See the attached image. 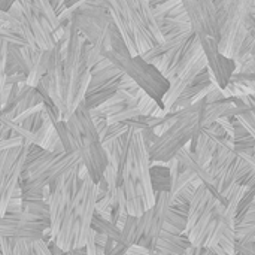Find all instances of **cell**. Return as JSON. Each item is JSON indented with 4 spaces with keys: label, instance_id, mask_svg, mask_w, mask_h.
I'll return each mask as SVG.
<instances>
[{
    "label": "cell",
    "instance_id": "cell-1",
    "mask_svg": "<svg viewBox=\"0 0 255 255\" xmlns=\"http://www.w3.org/2000/svg\"><path fill=\"white\" fill-rule=\"evenodd\" d=\"M64 121L70 133L73 149L79 154L81 163L85 166L88 176L97 182L103 175L108 158L100 142V134L93 124L90 109L81 102L73 114Z\"/></svg>",
    "mask_w": 255,
    "mask_h": 255
},
{
    "label": "cell",
    "instance_id": "cell-2",
    "mask_svg": "<svg viewBox=\"0 0 255 255\" xmlns=\"http://www.w3.org/2000/svg\"><path fill=\"white\" fill-rule=\"evenodd\" d=\"M205 99L191 103L187 108L178 109L176 121L161 133L149 146L148 154L151 161H167L176 155V152L185 145L191 143V149L194 146L196 137L202 127V112L205 106Z\"/></svg>",
    "mask_w": 255,
    "mask_h": 255
},
{
    "label": "cell",
    "instance_id": "cell-3",
    "mask_svg": "<svg viewBox=\"0 0 255 255\" xmlns=\"http://www.w3.org/2000/svg\"><path fill=\"white\" fill-rule=\"evenodd\" d=\"M218 10V49L232 58L250 31H255L254 15L245 0H214Z\"/></svg>",
    "mask_w": 255,
    "mask_h": 255
},
{
    "label": "cell",
    "instance_id": "cell-4",
    "mask_svg": "<svg viewBox=\"0 0 255 255\" xmlns=\"http://www.w3.org/2000/svg\"><path fill=\"white\" fill-rule=\"evenodd\" d=\"M103 55L123 73H127L146 94L155 99L158 103L169 88V81L160 73V70L151 63L145 61L140 55H130V52H117L112 48L103 52Z\"/></svg>",
    "mask_w": 255,
    "mask_h": 255
},
{
    "label": "cell",
    "instance_id": "cell-5",
    "mask_svg": "<svg viewBox=\"0 0 255 255\" xmlns=\"http://www.w3.org/2000/svg\"><path fill=\"white\" fill-rule=\"evenodd\" d=\"M85 39L76 30V27L70 21V39L66 51L61 54L63 57V99H64V114L63 120H67L75 108V99L79 88V84L84 75L90 70L85 66V60L82 55V45Z\"/></svg>",
    "mask_w": 255,
    "mask_h": 255
},
{
    "label": "cell",
    "instance_id": "cell-6",
    "mask_svg": "<svg viewBox=\"0 0 255 255\" xmlns=\"http://www.w3.org/2000/svg\"><path fill=\"white\" fill-rule=\"evenodd\" d=\"M28 140L21 145L0 151V217L6 212V205L12 193L19 187V178L28 151Z\"/></svg>",
    "mask_w": 255,
    "mask_h": 255
},
{
    "label": "cell",
    "instance_id": "cell-7",
    "mask_svg": "<svg viewBox=\"0 0 255 255\" xmlns=\"http://www.w3.org/2000/svg\"><path fill=\"white\" fill-rule=\"evenodd\" d=\"M81 164L79 154L76 151H69V152H61L57 154L46 167H43L40 172L28 176L27 179L19 178V188L21 191H33V193H42L43 187L48 185L51 187L58 181L60 178L69 175L78 166Z\"/></svg>",
    "mask_w": 255,
    "mask_h": 255
},
{
    "label": "cell",
    "instance_id": "cell-8",
    "mask_svg": "<svg viewBox=\"0 0 255 255\" xmlns=\"http://www.w3.org/2000/svg\"><path fill=\"white\" fill-rule=\"evenodd\" d=\"M108 1H109V6L126 22L139 55L155 45V40L140 15L136 0H108Z\"/></svg>",
    "mask_w": 255,
    "mask_h": 255
},
{
    "label": "cell",
    "instance_id": "cell-9",
    "mask_svg": "<svg viewBox=\"0 0 255 255\" xmlns=\"http://www.w3.org/2000/svg\"><path fill=\"white\" fill-rule=\"evenodd\" d=\"M194 34L220 39L218 10L214 0H181Z\"/></svg>",
    "mask_w": 255,
    "mask_h": 255
},
{
    "label": "cell",
    "instance_id": "cell-10",
    "mask_svg": "<svg viewBox=\"0 0 255 255\" xmlns=\"http://www.w3.org/2000/svg\"><path fill=\"white\" fill-rule=\"evenodd\" d=\"M197 37H199L202 49L205 52V57H206V61H208V69L214 75L215 84L220 88H224L229 84L230 76H232L233 69H235L233 60L220 52L217 39L205 36V34H197Z\"/></svg>",
    "mask_w": 255,
    "mask_h": 255
},
{
    "label": "cell",
    "instance_id": "cell-11",
    "mask_svg": "<svg viewBox=\"0 0 255 255\" xmlns=\"http://www.w3.org/2000/svg\"><path fill=\"white\" fill-rule=\"evenodd\" d=\"M48 78V94L54 106L58 109V112L64 114V99H63V57L58 45L55 43L49 49L48 55V64H46V72Z\"/></svg>",
    "mask_w": 255,
    "mask_h": 255
},
{
    "label": "cell",
    "instance_id": "cell-12",
    "mask_svg": "<svg viewBox=\"0 0 255 255\" xmlns=\"http://www.w3.org/2000/svg\"><path fill=\"white\" fill-rule=\"evenodd\" d=\"M49 227L43 221H24L4 214L0 217V236L6 238H27L31 241L42 239L43 230Z\"/></svg>",
    "mask_w": 255,
    "mask_h": 255
},
{
    "label": "cell",
    "instance_id": "cell-13",
    "mask_svg": "<svg viewBox=\"0 0 255 255\" xmlns=\"http://www.w3.org/2000/svg\"><path fill=\"white\" fill-rule=\"evenodd\" d=\"M70 21L72 24L76 27V30L84 36V39L87 42H90L102 55L105 51H108L111 48V37H109V27H100L97 25L94 21H91L90 18L78 13V12H73L72 16H70Z\"/></svg>",
    "mask_w": 255,
    "mask_h": 255
},
{
    "label": "cell",
    "instance_id": "cell-14",
    "mask_svg": "<svg viewBox=\"0 0 255 255\" xmlns=\"http://www.w3.org/2000/svg\"><path fill=\"white\" fill-rule=\"evenodd\" d=\"M191 244L185 235L161 230L152 255H185V250Z\"/></svg>",
    "mask_w": 255,
    "mask_h": 255
},
{
    "label": "cell",
    "instance_id": "cell-15",
    "mask_svg": "<svg viewBox=\"0 0 255 255\" xmlns=\"http://www.w3.org/2000/svg\"><path fill=\"white\" fill-rule=\"evenodd\" d=\"M253 169H255L254 164H251V163H248L247 160H244L242 157L236 155V157L232 160V163L229 164V167L223 172V175L217 179V196H215V197H218L220 191H221L226 185L233 184V182H239V181L242 179V176H245V175H247L250 170H253Z\"/></svg>",
    "mask_w": 255,
    "mask_h": 255
},
{
    "label": "cell",
    "instance_id": "cell-16",
    "mask_svg": "<svg viewBox=\"0 0 255 255\" xmlns=\"http://www.w3.org/2000/svg\"><path fill=\"white\" fill-rule=\"evenodd\" d=\"M214 194L211 193V190L202 182L197 188H196V191H194V196L191 197V200L188 202V214H187V226H185V229H184V233L182 235H185L187 236V233H188V230L193 227V224L196 223V220L200 217V214L205 211V208H206V205H208V202L211 200V197H212Z\"/></svg>",
    "mask_w": 255,
    "mask_h": 255
},
{
    "label": "cell",
    "instance_id": "cell-17",
    "mask_svg": "<svg viewBox=\"0 0 255 255\" xmlns=\"http://www.w3.org/2000/svg\"><path fill=\"white\" fill-rule=\"evenodd\" d=\"M118 78L120 75L111 78L109 81L106 82H102L96 87H91V88H87V93L84 96V105L91 109V108H96L99 106L100 103H103L105 100H108L117 90H118Z\"/></svg>",
    "mask_w": 255,
    "mask_h": 255
},
{
    "label": "cell",
    "instance_id": "cell-18",
    "mask_svg": "<svg viewBox=\"0 0 255 255\" xmlns=\"http://www.w3.org/2000/svg\"><path fill=\"white\" fill-rule=\"evenodd\" d=\"M235 102L230 99H223L218 102L205 103L202 112V127H208L209 124L215 123L221 117H233Z\"/></svg>",
    "mask_w": 255,
    "mask_h": 255
},
{
    "label": "cell",
    "instance_id": "cell-19",
    "mask_svg": "<svg viewBox=\"0 0 255 255\" xmlns=\"http://www.w3.org/2000/svg\"><path fill=\"white\" fill-rule=\"evenodd\" d=\"M15 72H21L25 73L28 72L27 63L24 60V55L21 52V46L19 45H13V43H7V55H6V64H4V73L10 75Z\"/></svg>",
    "mask_w": 255,
    "mask_h": 255
},
{
    "label": "cell",
    "instance_id": "cell-20",
    "mask_svg": "<svg viewBox=\"0 0 255 255\" xmlns=\"http://www.w3.org/2000/svg\"><path fill=\"white\" fill-rule=\"evenodd\" d=\"M21 199H22V211L36 215L42 221L49 223V208H48V202H45L43 197H21Z\"/></svg>",
    "mask_w": 255,
    "mask_h": 255
},
{
    "label": "cell",
    "instance_id": "cell-21",
    "mask_svg": "<svg viewBox=\"0 0 255 255\" xmlns=\"http://www.w3.org/2000/svg\"><path fill=\"white\" fill-rule=\"evenodd\" d=\"M151 175V185L154 193L158 191H170V175L166 166H152L149 170Z\"/></svg>",
    "mask_w": 255,
    "mask_h": 255
},
{
    "label": "cell",
    "instance_id": "cell-22",
    "mask_svg": "<svg viewBox=\"0 0 255 255\" xmlns=\"http://www.w3.org/2000/svg\"><path fill=\"white\" fill-rule=\"evenodd\" d=\"M91 229H94L96 232L99 233H103L106 235L108 238L114 239L115 242H121L123 244V236H121V230L112 223V221H108V220H102L100 217H97L96 214L93 215L91 218Z\"/></svg>",
    "mask_w": 255,
    "mask_h": 255
},
{
    "label": "cell",
    "instance_id": "cell-23",
    "mask_svg": "<svg viewBox=\"0 0 255 255\" xmlns=\"http://www.w3.org/2000/svg\"><path fill=\"white\" fill-rule=\"evenodd\" d=\"M48 55H49V51H42L40 57L36 60V63L28 69L27 72V76H25V82L30 85V87H34L39 79L45 75L46 72V64H48Z\"/></svg>",
    "mask_w": 255,
    "mask_h": 255
},
{
    "label": "cell",
    "instance_id": "cell-24",
    "mask_svg": "<svg viewBox=\"0 0 255 255\" xmlns=\"http://www.w3.org/2000/svg\"><path fill=\"white\" fill-rule=\"evenodd\" d=\"M121 72L111 63L109 66H106V67H103V69H99V70H96V72H90V82H88V88H91V87H96V85H99V84H102V82H106V81H109L111 78H114V76H117V75H120Z\"/></svg>",
    "mask_w": 255,
    "mask_h": 255
},
{
    "label": "cell",
    "instance_id": "cell-25",
    "mask_svg": "<svg viewBox=\"0 0 255 255\" xmlns=\"http://www.w3.org/2000/svg\"><path fill=\"white\" fill-rule=\"evenodd\" d=\"M127 128H128V126H126L123 121L121 123H109V124H106L105 130L100 133V142H102V145L114 140L118 136H121Z\"/></svg>",
    "mask_w": 255,
    "mask_h": 255
},
{
    "label": "cell",
    "instance_id": "cell-26",
    "mask_svg": "<svg viewBox=\"0 0 255 255\" xmlns=\"http://www.w3.org/2000/svg\"><path fill=\"white\" fill-rule=\"evenodd\" d=\"M118 88L136 96V99L139 100V97L145 93L142 88H139V85L134 82V79H131L127 73H120V78H118Z\"/></svg>",
    "mask_w": 255,
    "mask_h": 255
},
{
    "label": "cell",
    "instance_id": "cell-27",
    "mask_svg": "<svg viewBox=\"0 0 255 255\" xmlns=\"http://www.w3.org/2000/svg\"><path fill=\"white\" fill-rule=\"evenodd\" d=\"M235 244H236V238H235V233H233V227L226 226L221 236H220L218 245L226 251V254L233 255L235 254Z\"/></svg>",
    "mask_w": 255,
    "mask_h": 255
},
{
    "label": "cell",
    "instance_id": "cell-28",
    "mask_svg": "<svg viewBox=\"0 0 255 255\" xmlns=\"http://www.w3.org/2000/svg\"><path fill=\"white\" fill-rule=\"evenodd\" d=\"M196 178V173L193 172V170H190V169H182V170H179V173H178V176H176V179H175V182H173V185L170 187V199L178 193V190H181L184 185H187L188 182H191L193 179Z\"/></svg>",
    "mask_w": 255,
    "mask_h": 255
},
{
    "label": "cell",
    "instance_id": "cell-29",
    "mask_svg": "<svg viewBox=\"0 0 255 255\" xmlns=\"http://www.w3.org/2000/svg\"><path fill=\"white\" fill-rule=\"evenodd\" d=\"M236 121L251 134L255 137V108H251L242 114L235 115Z\"/></svg>",
    "mask_w": 255,
    "mask_h": 255
},
{
    "label": "cell",
    "instance_id": "cell-30",
    "mask_svg": "<svg viewBox=\"0 0 255 255\" xmlns=\"http://www.w3.org/2000/svg\"><path fill=\"white\" fill-rule=\"evenodd\" d=\"M33 254V241L27 238H12V255Z\"/></svg>",
    "mask_w": 255,
    "mask_h": 255
},
{
    "label": "cell",
    "instance_id": "cell-31",
    "mask_svg": "<svg viewBox=\"0 0 255 255\" xmlns=\"http://www.w3.org/2000/svg\"><path fill=\"white\" fill-rule=\"evenodd\" d=\"M58 142V133H57V130H55V127H54V124L49 127V130H48V133L45 134V137L42 139V142H40V148L42 149H45V151H52V148H54V145Z\"/></svg>",
    "mask_w": 255,
    "mask_h": 255
},
{
    "label": "cell",
    "instance_id": "cell-32",
    "mask_svg": "<svg viewBox=\"0 0 255 255\" xmlns=\"http://www.w3.org/2000/svg\"><path fill=\"white\" fill-rule=\"evenodd\" d=\"M103 178L108 184V188L109 190H115L117 188V181H118V176H117V169L112 166V164H106L105 170H103Z\"/></svg>",
    "mask_w": 255,
    "mask_h": 255
},
{
    "label": "cell",
    "instance_id": "cell-33",
    "mask_svg": "<svg viewBox=\"0 0 255 255\" xmlns=\"http://www.w3.org/2000/svg\"><path fill=\"white\" fill-rule=\"evenodd\" d=\"M233 146H235V151H241V149H247V148L255 146L254 136L247 134V136H242V137H235L233 139Z\"/></svg>",
    "mask_w": 255,
    "mask_h": 255
},
{
    "label": "cell",
    "instance_id": "cell-34",
    "mask_svg": "<svg viewBox=\"0 0 255 255\" xmlns=\"http://www.w3.org/2000/svg\"><path fill=\"white\" fill-rule=\"evenodd\" d=\"M235 254L255 255V242L236 241V244H235Z\"/></svg>",
    "mask_w": 255,
    "mask_h": 255
},
{
    "label": "cell",
    "instance_id": "cell-35",
    "mask_svg": "<svg viewBox=\"0 0 255 255\" xmlns=\"http://www.w3.org/2000/svg\"><path fill=\"white\" fill-rule=\"evenodd\" d=\"M33 254L36 255H52L51 250L48 247V242L42 238V239H36L33 241Z\"/></svg>",
    "mask_w": 255,
    "mask_h": 255
},
{
    "label": "cell",
    "instance_id": "cell-36",
    "mask_svg": "<svg viewBox=\"0 0 255 255\" xmlns=\"http://www.w3.org/2000/svg\"><path fill=\"white\" fill-rule=\"evenodd\" d=\"M21 209H22V199H21V196H12L9 199L7 205H6V212L12 214V212H18Z\"/></svg>",
    "mask_w": 255,
    "mask_h": 255
},
{
    "label": "cell",
    "instance_id": "cell-37",
    "mask_svg": "<svg viewBox=\"0 0 255 255\" xmlns=\"http://www.w3.org/2000/svg\"><path fill=\"white\" fill-rule=\"evenodd\" d=\"M108 241V236L103 233L96 232L94 233V245H96V255H103V250H105V244Z\"/></svg>",
    "mask_w": 255,
    "mask_h": 255
},
{
    "label": "cell",
    "instance_id": "cell-38",
    "mask_svg": "<svg viewBox=\"0 0 255 255\" xmlns=\"http://www.w3.org/2000/svg\"><path fill=\"white\" fill-rule=\"evenodd\" d=\"M94 233L96 230L94 229H90L88 230V236H87V241H85V254L88 255H96V245H94Z\"/></svg>",
    "mask_w": 255,
    "mask_h": 255
},
{
    "label": "cell",
    "instance_id": "cell-39",
    "mask_svg": "<svg viewBox=\"0 0 255 255\" xmlns=\"http://www.w3.org/2000/svg\"><path fill=\"white\" fill-rule=\"evenodd\" d=\"M124 254L149 255V250H148V248H145V247H142V245H139V244H133V245H130V247L124 251Z\"/></svg>",
    "mask_w": 255,
    "mask_h": 255
},
{
    "label": "cell",
    "instance_id": "cell-40",
    "mask_svg": "<svg viewBox=\"0 0 255 255\" xmlns=\"http://www.w3.org/2000/svg\"><path fill=\"white\" fill-rule=\"evenodd\" d=\"M0 250L1 254L12 255V238L0 236Z\"/></svg>",
    "mask_w": 255,
    "mask_h": 255
},
{
    "label": "cell",
    "instance_id": "cell-41",
    "mask_svg": "<svg viewBox=\"0 0 255 255\" xmlns=\"http://www.w3.org/2000/svg\"><path fill=\"white\" fill-rule=\"evenodd\" d=\"M25 73H21V72H15V73H10V75H6V84H18L21 81H25Z\"/></svg>",
    "mask_w": 255,
    "mask_h": 255
},
{
    "label": "cell",
    "instance_id": "cell-42",
    "mask_svg": "<svg viewBox=\"0 0 255 255\" xmlns=\"http://www.w3.org/2000/svg\"><path fill=\"white\" fill-rule=\"evenodd\" d=\"M10 88H12V84H4V87L0 90V105L3 106L7 100V96L10 93Z\"/></svg>",
    "mask_w": 255,
    "mask_h": 255
},
{
    "label": "cell",
    "instance_id": "cell-43",
    "mask_svg": "<svg viewBox=\"0 0 255 255\" xmlns=\"http://www.w3.org/2000/svg\"><path fill=\"white\" fill-rule=\"evenodd\" d=\"M51 1V6H52V9H54V12L58 15V13H61L64 9H66V4H64V0H49Z\"/></svg>",
    "mask_w": 255,
    "mask_h": 255
},
{
    "label": "cell",
    "instance_id": "cell-44",
    "mask_svg": "<svg viewBox=\"0 0 255 255\" xmlns=\"http://www.w3.org/2000/svg\"><path fill=\"white\" fill-rule=\"evenodd\" d=\"M109 64H111V61H109V60H108V58L103 55V57H102V58H100V60H99V61H97V63H96V64L91 67V69H90V72H96V70H99V69H103V67H106V66H109Z\"/></svg>",
    "mask_w": 255,
    "mask_h": 255
},
{
    "label": "cell",
    "instance_id": "cell-45",
    "mask_svg": "<svg viewBox=\"0 0 255 255\" xmlns=\"http://www.w3.org/2000/svg\"><path fill=\"white\" fill-rule=\"evenodd\" d=\"M13 1H15V0H0V9H1V10H7L9 6H10Z\"/></svg>",
    "mask_w": 255,
    "mask_h": 255
},
{
    "label": "cell",
    "instance_id": "cell-46",
    "mask_svg": "<svg viewBox=\"0 0 255 255\" xmlns=\"http://www.w3.org/2000/svg\"><path fill=\"white\" fill-rule=\"evenodd\" d=\"M0 126H1V106H0Z\"/></svg>",
    "mask_w": 255,
    "mask_h": 255
},
{
    "label": "cell",
    "instance_id": "cell-47",
    "mask_svg": "<svg viewBox=\"0 0 255 255\" xmlns=\"http://www.w3.org/2000/svg\"><path fill=\"white\" fill-rule=\"evenodd\" d=\"M0 254H1V250H0Z\"/></svg>",
    "mask_w": 255,
    "mask_h": 255
}]
</instances>
